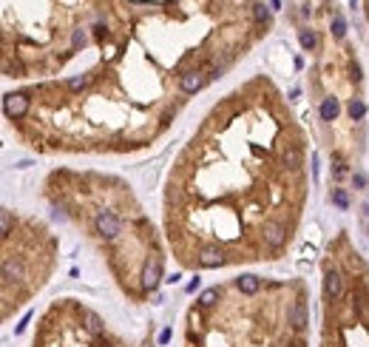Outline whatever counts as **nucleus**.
<instances>
[{"instance_id": "26", "label": "nucleus", "mask_w": 369, "mask_h": 347, "mask_svg": "<svg viewBox=\"0 0 369 347\" xmlns=\"http://www.w3.org/2000/svg\"><path fill=\"white\" fill-rule=\"evenodd\" d=\"M292 347H304V344H301V341H296V344H292Z\"/></svg>"}, {"instance_id": "22", "label": "nucleus", "mask_w": 369, "mask_h": 347, "mask_svg": "<svg viewBox=\"0 0 369 347\" xmlns=\"http://www.w3.org/2000/svg\"><path fill=\"white\" fill-rule=\"evenodd\" d=\"M352 185L358 188V191H364V188H366V174H364V171H358V174H352Z\"/></svg>"}, {"instance_id": "4", "label": "nucleus", "mask_w": 369, "mask_h": 347, "mask_svg": "<svg viewBox=\"0 0 369 347\" xmlns=\"http://www.w3.org/2000/svg\"><path fill=\"white\" fill-rule=\"evenodd\" d=\"M287 321H290V327L292 330H307L310 324V310H307V299L304 296H298L296 302L290 304V310H287Z\"/></svg>"}, {"instance_id": "25", "label": "nucleus", "mask_w": 369, "mask_h": 347, "mask_svg": "<svg viewBox=\"0 0 369 347\" xmlns=\"http://www.w3.org/2000/svg\"><path fill=\"white\" fill-rule=\"evenodd\" d=\"M196 287H199V276H196V279H194V282H190V285H188V293H194V290H196Z\"/></svg>"}, {"instance_id": "23", "label": "nucleus", "mask_w": 369, "mask_h": 347, "mask_svg": "<svg viewBox=\"0 0 369 347\" xmlns=\"http://www.w3.org/2000/svg\"><path fill=\"white\" fill-rule=\"evenodd\" d=\"M28 321H32V313H26V316H23V321H20L18 327H14V333H18V336L23 333V330H26V324H28Z\"/></svg>"}, {"instance_id": "5", "label": "nucleus", "mask_w": 369, "mask_h": 347, "mask_svg": "<svg viewBox=\"0 0 369 347\" xmlns=\"http://www.w3.org/2000/svg\"><path fill=\"white\" fill-rule=\"evenodd\" d=\"M262 236H264V242L270 245V248H282L284 242H287V225L284 222H264V228H262Z\"/></svg>"}, {"instance_id": "7", "label": "nucleus", "mask_w": 369, "mask_h": 347, "mask_svg": "<svg viewBox=\"0 0 369 347\" xmlns=\"http://www.w3.org/2000/svg\"><path fill=\"white\" fill-rule=\"evenodd\" d=\"M142 287L145 290H156L159 282H162V262L159 259H148L145 262V267H142Z\"/></svg>"}, {"instance_id": "6", "label": "nucleus", "mask_w": 369, "mask_h": 347, "mask_svg": "<svg viewBox=\"0 0 369 347\" xmlns=\"http://www.w3.org/2000/svg\"><path fill=\"white\" fill-rule=\"evenodd\" d=\"M324 296L330 299V302L344 299V276L338 273V270H332V267L324 273Z\"/></svg>"}, {"instance_id": "16", "label": "nucleus", "mask_w": 369, "mask_h": 347, "mask_svg": "<svg viewBox=\"0 0 369 347\" xmlns=\"http://www.w3.org/2000/svg\"><path fill=\"white\" fill-rule=\"evenodd\" d=\"M12 228H14V216L6 208H0V236H9Z\"/></svg>"}, {"instance_id": "19", "label": "nucleus", "mask_w": 369, "mask_h": 347, "mask_svg": "<svg viewBox=\"0 0 369 347\" xmlns=\"http://www.w3.org/2000/svg\"><path fill=\"white\" fill-rule=\"evenodd\" d=\"M330 199H332V202L338 205V208H344V211L350 208V196H346V191H341V188H332V194H330Z\"/></svg>"}, {"instance_id": "17", "label": "nucleus", "mask_w": 369, "mask_h": 347, "mask_svg": "<svg viewBox=\"0 0 369 347\" xmlns=\"http://www.w3.org/2000/svg\"><path fill=\"white\" fill-rule=\"evenodd\" d=\"M219 296H222L219 287H208V290L199 296V304H202V307H213V304L219 302Z\"/></svg>"}, {"instance_id": "9", "label": "nucleus", "mask_w": 369, "mask_h": 347, "mask_svg": "<svg viewBox=\"0 0 369 347\" xmlns=\"http://www.w3.org/2000/svg\"><path fill=\"white\" fill-rule=\"evenodd\" d=\"M204 83H208V77H204L202 72H196V69H190V72H184L182 77H179V86H182L184 94H196V91H202Z\"/></svg>"}, {"instance_id": "15", "label": "nucleus", "mask_w": 369, "mask_h": 347, "mask_svg": "<svg viewBox=\"0 0 369 347\" xmlns=\"http://www.w3.org/2000/svg\"><path fill=\"white\" fill-rule=\"evenodd\" d=\"M298 43H301V49H304V52H312V49L318 46L316 32H312V29H301V32H298Z\"/></svg>"}, {"instance_id": "3", "label": "nucleus", "mask_w": 369, "mask_h": 347, "mask_svg": "<svg viewBox=\"0 0 369 347\" xmlns=\"http://www.w3.org/2000/svg\"><path fill=\"white\" fill-rule=\"evenodd\" d=\"M0 279H3L6 285H20V282L26 279V265H23V259L20 256L3 259V265H0Z\"/></svg>"}, {"instance_id": "12", "label": "nucleus", "mask_w": 369, "mask_h": 347, "mask_svg": "<svg viewBox=\"0 0 369 347\" xmlns=\"http://www.w3.org/2000/svg\"><path fill=\"white\" fill-rule=\"evenodd\" d=\"M338 111H341L338 100H335V97H324V103H321V120H324V123H332L335 117H338Z\"/></svg>"}, {"instance_id": "2", "label": "nucleus", "mask_w": 369, "mask_h": 347, "mask_svg": "<svg viewBox=\"0 0 369 347\" xmlns=\"http://www.w3.org/2000/svg\"><path fill=\"white\" fill-rule=\"evenodd\" d=\"M28 106H32V97H28L26 91H12V94L3 97V111H6V117H12V120L26 117Z\"/></svg>"}, {"instance_id": "8", "label": "nucleus", "mask_w": 369, "mask_h": 347, "mask_svg": "<svg viewBox=\"0 0 369 347\" xmlns=\"http://www.w3.org/2000/svg\"><path fill=\"white\" fill-rule=\"evenodd\" d=\"M224 262H228V256H224V250L219 245H204L199 250V265L202 267H222Z\"/></svg>"}, {"instance_id": "14", "label": "nucleus", "mask_w": 369, "mask_h": 347, "mask_svg": "<svg viewBox=\"0 0 369 347\" xmlns=\"http://www.w3.org/2000/svg\"><path fill=\"white\" fill-rule=\"evenodd\" d=\"M346 111H350V120H355V123H360L364 117H366V103L360 97H352L350 106H346Z\"/></svg>"}, {"instance_id": "1", "label": "nucleus", "mask_w": 369, "mask_h": 347, "mask_svg": "<svg viewBox=\"0 0 369 347\" xmlns=\"http://www.w3.org/2000/svg\"><path fill=\"white\" fill-rule=\"evenodd\" d=\"M94 231H97L100 239L106 242H114L120 233H122V219L114 214V211H100L94 216Z\"/></svg>"}, {"instance_id": "10", "label": "nucleus", "mask_w": 369, "mask_h": 347, "mask_svg": "<svg viewBox=\"0 0 369 347\" xmlns=\"http://www.w3.org/2000/svg\"><path fill=\"white\" fill-rule=\"evenodd\" d=\"M236 287L242 290L244 296H253V293H258V287H262V279L256 273H242L236 279Z\"/></svg>"}, {"instance_id": "24", "label": "nucleus", "mask_w": 369, "mask_h": 347, "mask_svg": "<svg viewBox=\"0 0 369 347\" xmlns=\"http://www.w3.org/2000/svg\"><path fill=\"white\" fill-rule=\"evenodd\" d=\"M168 341H170V327H165L159 333V344H168Z\"/></svg>"}, {"instance_id": "13", "label": "nucleus", "mask_w": 369, "mask_h": 347, "mask_svg": "<svg viewBox=\"0 0 369 347\" xmlns=\"http://www.w3.org/2000/svg\"><path fill=\"white\" fill-rule=\"evenodd\" d=\"M82 324H86L88 333H94V336H102V319H100L97 313L82 310Z\"/></svg>"}, {"instance_id": "11", "label": "nucleus", "mask_w": 369, "mask_h": 347, "mask_svg": "<svg viewBox=\"0 0 369 347\" xmlns=\"http://www.w3.org/2000/svg\"><path fill=\"white\" fill-rule=\"evenodd\" d=\"M282 165L290 168V171L301 168V148L298 145H284L282 148Z\"/></svg>"}, {"instance_id": "18", "label": "nucleus", "mask_w": 369, "mask_h": 347, "mask_svg": "<svg viewBox=\"0 0 369 347\" xmlns=\"http://www.w3.org/2000/svg\"><path fill=\"white\" fill-rule=\"evenodd\" d=\"M253 18L256 23H270V6L267 3H253Z\"/></svg>"}, {"instance_id": "21", "label": "nucleus", "mask_w": 369, "mask_h": 347, "mask_svg": "<svg viewBox=\"0 0 369 347\" xmlns=\"http://www.w3.org/2000/svg\"><path fill=\"white\" fill-rule=\"evenodd\" d=\"M88 86V74H82V77H74V80H68V89L71 91H80Z\"/></svg>"}, {"instance_id": "20", "label": "nucleus", "mask_w": 369, "mask_h": 347, "mask_svg": "<svg viewBox=\"0 0 369 347\" xmlns=\"http://www.w3.org/2000/svg\"><path fill=\"white\" fill-rule=\"evenodd\" d=\"M332 35L338 37V40H341V37L346 35V23H344V18H338V15L332 18Z\"/></svg>"}]
</instances>
